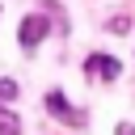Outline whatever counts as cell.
Masks as SVG:
<instances>
[{"instance_id":"5","label":"cell","mask_w":135,"mask_h":135,"mask_svg":"<svg viewBox=\"0 0 135 135\" xmlns=\"http://www.w3.org/2000/svg\"><path fill=\"white\" fill-rule=\"evenodd\" d=\"M17 93H21V89H17V80L0 76V105H13V101H17Z\"/></svg>"},{"instance_id":"7","label":"cell","mask_w":135,"mask_h":135,"mask_svg":"<svg viewBox=\"0 0 135 135\" xmlns=\"http://www.w3.org/2000/svg\"><path fill=\"white\" fill-rule=\"evenodd\" d=\"M114 135H135V127H131V122H118V127H114Z\"/></svg>"},{"instance_id":"2","label":"cell","mask_w":135,"mask_h":135,"mask_svg":"<svg viewBox=\"0 0 135 135\" xmlns=\"http://www.w3.org/2000/svg\"><path fill=\"white\" fill-rule=\"evenodd\" d=\"M84 76H93V80H118V76H122V63H118L114 55L93 51V55H84Z\"/></svg>"},{"instance_id":"4","label":"cell","mask_w":135,"mask_h":135,"mask_svg":"<svg viewBox=\"0 0 135 135\" xmlns=\"http://www.w3.org/2000/svg\"><path fill=\"white\" fill-rule=\"evenodd\" d=\"M0 135H21V118L8 114L4 105H0Z\"/></svg>"},{"instance_id":"6","label":"cell","mask_w":135,"mask_h":135,"mask_svg":"<svg viewBox=\"0 0 135 135\" xmlns=\"http://www.w3.org/2000/svg\"><path fill=\"white\" fill-rule=\"evenodd\" d=\"M127 25H131V17H114V21H110V34H122Z\"/></svg>"},{"instance_id":"1","label":"cell","mask_w":135,"mask_h":135,"mask_svg":"<svg viewBox=\"0 0 135 135\" xmlns=\"http://www.w3.org/2000/svg\"><path fill=\"white\" fill-rule=\"evenodd\" d=\"M46 114H55V118H59V122H68V127H84V122H89V114H84V110H72V105H68L63 89H51V93H46Z\"/></svg>"},{"instance_id":"3","label":"cell","mask_w":135,"mask_h":135,"mask_svg":"<svg viewBox=\"0 0 135 135\" xmlns=\"http://www.w3.org/2000/svg\"><path fill=\"white\" fill-rule=\"evenodd\" d=\"M46 34H51V21H46L42 13H30V17L17 25V38H21V46H25V51H34Z\"/></svg>"}]
</instances>
